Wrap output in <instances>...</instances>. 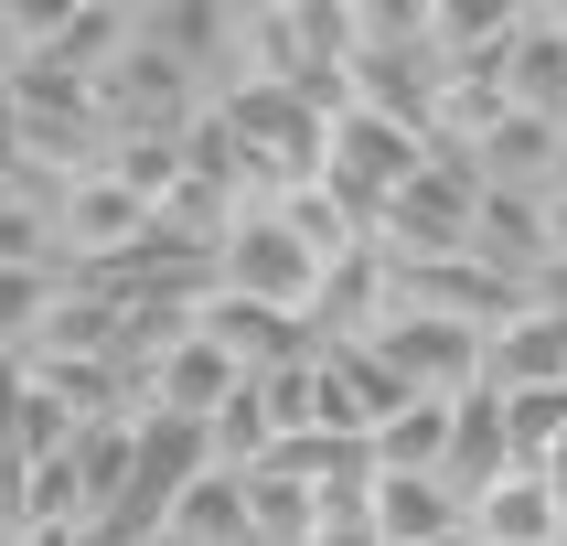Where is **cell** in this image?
<instances>
[{
    "mask_svg": "<svg viewBox=\"0 0 567 546\" xmlns=\"http://www.w3.org/2000/svg\"><path fill=\"white\" fill-rule=\"evenodd\" d=\"M417 161H429V128H417V119H385V107H343V96H332V119H321V172H311V183L332 193L353 225H375V204L408 183Z\"/></svg>",
    "mask_w": 567,
    "mask_h": 546,
    "instance_id": "obj_1",
    "label": "cell"
},
{
    "mask_svg": "<svg viewBox=\"0 0 567 546\" xmlns=\"http://www.w3.org/2000/svg\"><path fill=\"white\" fill-rule=\"evenodd\" d=\"M472 172H461V161H417L408 183L385 193L375 204V225H364V247L385 257V268H440V257H472Z\"/></svg>",
    "mask_w": 567,
    "mask_h": 546,
    "instance_id": "obj_2",
    "label": "cell"
},
{
    "mask_svg": "<svg viewBox=\"0 0 567 546\" xmlns=\"http://www.w3.org/2000/svg\"><path fill=\"white\" fill-rule=\"evenodd\" d=\"M311 279H321V257L289 236V215H279V204H247V215L215 236V257H204V289H215V300H247V311H289V321H300Z\"/></svg>",
    "mask_w": 567,
    "mask_h": 546,
    "instance_id": "obj_3",
    "label": "cell"
},
{
    "mask_svg": "<svg viewBox=\"0 0 567 546\" xmlns=\"http://www.w3.org/2000/svg\"><path fill=\"white\" fill-rule=\"evenodd\" d=\"M493 96H504L514 119L567 128V0H514L504 64H493Z\"/></svg>",
    "mask_w": 567,
    "mask_h": 546,
    "instance_id": "obj_4",
    "label": "cell"
},
{
    "mask_svg": "<svg viewBox=\"0 0 567 546\" xmlns=\"http://www.w3.org/2000/svg\"><path fill=\"white\" fill-rule=\"evenodd\" d=\"M504 472H514V450H504V396L472 375V385H461V396L440 408V482L461 493V504H472L482 482H504Z\"/></svg>",
    "mask_w": 567,
    "mask_h": 546,
    "instance_id": "obj_5",
    "label": "cell"
},
{
    "mask_svg": "<svg viewBox=\"0 0 567 546\" xmlns=\"http://www.w3.org/2000/svg\"><path fill=\"white\" fill-rule=\"evenodd\" d=\"M364 536L375 546H440V536H461V493L429 482V472H375L364 482Z\"/></svg>",
    "mask_w": 567,
    "mask_h": 546,
    "instance_id": "obj_6",
    "label": "cell"
},
{
    "mask_svg": "<svg viewBox=\"0 0 567 546\" xmlns=\"http://www.w3.org/2000/svg\"><path fill=\"white\" fill-rule=\"evenodd\" d=\"M557 536H567V514L536 472H504L461 504V546H557Z\"/></svg>",
    "mask_w": 567,
    "mask_h": 546,
    "instance_id": "obj_7",
    "label": "cell"
},
{
    "mask_svg": "<svg viewBox=\"0 0 567 546\" xmlns=\"http://www.w3.org/2000/svg\"><path fill=\"white\" fill-rule=\"evenodd\" d=\"M482 385H504V396H525V385H567V332L514 300V311L482 332Z\"/></svg>",
    "mask_w": 567,
    "mask_h": 546,
    "instance_id": "obj_8",
    "label": "cell"
},
{
    "mask_svg": "<svg viewBox=\"0 0 567 546\" xmlns=\"http://www.w3.org/2000/svg\"><path fill=\"white\" fill-rule=\"evenodd\" d=\"M440 408H450V396H408V408L364 440V461H375V472H429V482H440Z\"/></svg>",
    "mask_w": 567,
    "mask_h": 546,
    "instance_id": "obj_9",
    "label": "cell"
},
{
    "mask_svg": "<svg viewBox=\"0 0 567 546\" xmlns=\"http://www.w3.org/2000/svg\"><path fill=\"white\" fill-rule=\"evenodd\" d=\"M536 482H546V493H557V514H567V440H557V450H546V461H536Z\"/></svg>",
    "mask_w": 567,
    "mask_h": 546,
    "instance_id": "obj_10",
    "label": "cell"
},
{
    "mask_svg": "<svg viewBox=\"0 0 567 546\" xmlns=\"http://www.w3.org/2000/svg\"><path fill=\"white\" fill-rule=\"evenodd\" d=\"M128 546H161V536H128Z\"/></svg>",
    "mask_w": 567,
    "mask_h": 546,
    "instance_id": "obj_11",
    "label": "cell"
}]
</instances>
